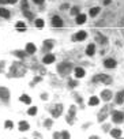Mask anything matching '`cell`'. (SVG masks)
<instances>
[{
    "mask_svg": "<svg viewBox=\"0 0 124 139\" xmlns=\"http://www.w3.org/2000/svg\"><path fill=\"white\" fill-rule=\"evenodd\" d=\"M17 29H19V30L23 31V30L26 29V27H25V23H23V22H18V23H17Z\"/></svg>",
    "mask_w": 124,
    "mask_h": 139,
    "instance_id": "obj_21",
    "label": "cell"
},
{
    "mask_svg": "<svg viewBox=\"0 0 124 139\" xmlns=\"http://www.w3.org/2000/svg\"><path fill=\"white\" fill-rule=\"evenodd\" d=\"M27 113H29L30 116H34V115L37 113V108H35V106H33V108H30L29 110H27Z\"/></svg>",
    "mask_w": 124,
    "mask_h": 139,
    "instance_id": "obj_20",
    "label": "cell"
},
{
    "mask_svg": "<svg viewBox=\"0 0 124 139\" xmlns=\"http://www.w3.org/2000/svg\"><path fill=\"white\" fill-rule=\"evenodd\" d=\"M35 26L40 27V29L44 27V21H42V19H37V21H35Z\"/></svg>",
    "mask_w": 124,
    "mask_h": 139,
    "instance_id": "obj_22",
    "label": "cell"
},
{
    "mask_svg": "<svg viewBox=\"0 0 124 139\" xmlns=\"http://www.w3.org/2000/svg\"><path fill=\"white\" fill-rule=\"evenodd\" d=\"M7 2H8L10 4H15V3H17V0H7Z\"/></svg>",
    "mask_w": 124,
    "mask_h": 139,
    "instance_id": "obj_29",
    "label": "cell"
},
{
    "mask_svg": "<svg viewBox=\"0 0 124 139\" xmlns=\"http://www.w3.org/2000/svg\"><path fill=\"white\" fill-rule=\"evenodd\" d=\"M87 37V33L86 31H79V33H77V35L74 37V40H78V41H82V40H85Z\"/></svg>",
    "mask_w": 124,
    "mask_h": 139,
    "instance_id": "obj_4",
    "label": "cell"
},
{
    "mask_svg": "<svg viewBox=\"0 0 124 139\" xmlns=\"http://www.w3.org/2000/svg\"><path fill=\"white\" fill-rule=\"evenodd\" d=\"M7 3H8L7 0H0V4H7Z\"/></svg>",
    "mask_w": 124,
    "mask_h": 139,
    "instance_id": "obj_30",
    "label": "cell"
},
{
    "mask_svg": "<svg viewBox=\"0 0 124 139\" xmlns=\"http://www.w3.org/2000/svg\"><path fill=\"white\" fill-rule=\"evenodd\" d=\"M78 12H79V8H78V7H74V8L71 10V15H78Z\"/></svg>",
    "mask_w": 124,
    "mask_h": 139,
    "instance_id": "obj_23",
    "label": "cell"
},
{
    "mask_svg": "<svg viewBox=\"0 0 124 139\" xmlns=\"http://www.w3.org/2000/svg\"><path fill=\"white\" fill-rule=\"evenodd\" d=\"M116 102H117V104H123L124 102V91L117 93V96H116Z\"/></svg>",
    "mask_w": 124,
    "mask_h": 139,
    "instance_id": "obj_9",
    "label": "cell"
},
{
    "mask_svg": "<svg viewBox=\"0 0 124 139\" xmlns=\"http://www.w3.org/2000/svg\"><path fill=\"white\" fill-rule=\"evenodd\" d=\"M105 67L106 68H115L116 67V60H113V59H108V60H105Z\"/></svg>",
    "mask_w": 124,
    "mask_h": 139,
    "instance_id": "obj_5",
    "label": "cell"
},
{
    "mask_svg": "<svg viewBox=\"0 0 124 139\" xmlns=\"http://www.w3.org/2000/svg\"><path fill=\"white\" fill-rule=\"evenodd\" d=\"M110 97H112V93H110L109 90H104V91H102V98H104L105 101H109Z\"/></svg>",
    "mask_w": 124,
    "mask_h": 139,
    "instance_id": "obj_12",
    "label": "cell"
},
{
    "mask_svg": "<svg viewBox=\"0 0 124 139\" xmlns=\"http://www.w3.org/2000/svg\"><path fill=\"white\" fill-rule=\"evenodd\" d=\"M6 127H7V128H13V121H6Z\"/></svg>",
    "mask_w": 124,
    "mask_h": 139,
    "instance_id": "obj_25",
    "label": "cell"
},
{
    "mask_svg": "<svg viewBox=\"0 0 124 139\" xmlns=\"http://www.w3.org/2000/svg\"><path fill=\"white\" fill-rule=\"evenodd\" d=\"M0 17L2 18H10V11L6 8H0Z\"/></svg>",
    "mask_w": 124,
    "mask_h": 139,
    "instance_id": "obj_13",
    "label": "cell"
},
{
    "mask_svg": "<svg viewBox=\"0 0 124 139\" xmlns=\"http://www.w3.org/2000/svg\"><path fill=\"white\" fill-rule=\"evenodd\" d=\"M19 130L21 131H27L29 130V124H27L26 121H21L19 123Z\"/></svg>",
    "mask_w": 124,
    "mask_h": 139,
    "instance_id": "obj_15",
    "label": "cell"
},
{
    "mask_svg": "<svg viewBox=\"0 0 124 139\" xmlns=\"http://www.w3.org/2000/svg\"><path fill=\"white\" fill-rule=\"evenodd\" d=\"M112 136L113 138H120V135H121V131L120 130H112Z\"/></svg>",
    "mask_w": 124,
    "mask_h": 139,
    "instance_id": "obj_18",
    "label": "cell"
},
{
    "mask_svg": "<svg viewBox=\"0 0 124 139\" xmlns=\"http://www.w3.org/2000/svg\"><path fill=\"white\" fill-rule=\"evenodd\" d=\"M98 12H100V8H98V7H95V8H91V10H90V15H91V17H95Z\"/></svg>",
    "mask_w": 124,
    "mask_h": 139,
    "instance_id": "obj_19",
    "label": "cell"
},
{
    "mask_svg": "<svg viewBox=\"0 0 124 139\" xmlns=\"http://www.w3.org/2000/svg\"><path fill=\"white\" fill-rule=\"evenodd\" d=\"M0 97H2L3 100H7V98L10 97L8 90H7V89H0Z\"/></svg>",
    "mask_w": 124,
    "mask_h": 139,
    "instance_id": "obj_8",
    "label": "cell"
},
{
    "mask_svg": "<svg viewBox=\"0 0 124 139\" xmlns=\"http://www.w3.org/2000/svg\"><path fill=\"white\" fill-rule=\"evenodd\" d=\"M17 56H19V57H25L26 53H25V52H21V50H18V52H17Z\"/></svg>",
    "mask_w": 124,
    "mask_h": 139,
    "instance_id": "obj_24",
    "label": "cell"
},
{
    "mask_svg": "<svg viewBox=\"0 0 124 139\" xmlns=\"http://www.w3.org/2000/svg\"><path fill=\"white\" fill-rule=\"evenodd\" d=\"M75 75H77L78 78H82L83 75H85V70H83V68H81V67L75 68Z\"/></svg>",
    "mask_w": 124,
    "mask_h": 139,
    "instance_id": "obj_14",
    "label": "cell"
},
{
    "mask_svg": "<svg viewBox=\"0 0 124 139\" xmlns=\"http://www.w3.org/2000/svg\"><path fill=\"white\" fill-rule=\"evenodd\" d=\"M94 52H95V46L93 45V44H90V45L87 46V50H86V53L89 55V56H93V55H94Z\"/></svg>",
    "mask_w": 124,
    "mask_h": 139,
    "instance_id": "obj_11",
    "label": "cell"
},
{
    "mask_svg": "<svg viewBox=\"0 0 124 139\" xmlns=\"http://www.w3.org/2000/svg\"><path fill=\"white\" fill-rule=\"evenodd\" d=\"M53 61H55L53 55H46V56L44 57V63H45V64H51V63H53Z\"/></svg>",
    "mask_w": 124,
    "mask_h": 139,
    "instance_id": "obj_7",
    "label": "cell"
},
{
    "mask_svg": "<svg viewBox=\"0 0 124 139\" xmlns=\"http://www.w3.org/2000/svg\"><path fill=\"white\" fill-rule=\"evenodd\" d=\"M21 101H22V102H25V104H30V102H31L30 97H29V96H26V94L21 96Z\"/></svg>",
    "mask_w": 124,
    "mask_h": 139,
    "instance_id": "obj_17",
    "label": "cell"
},
{
    "mask_svg": "<svg viewBox=\"0 0 124 139\" xmlns=\"http://www.w3.org/2000/svg\"><path fill=\"white\" fill-rule=\"evenodd\" d=\"M27 6H29V4H27V2H26V0H23V2H22V7H23V10H26V8H27Z\"/></svg>",
    "mask_w": 124,
    "mask_h": 139,
    "instance_id": "obj_26",
    "label": "cell"
},
{
    "mask_svg": "<svg viewBox=\"0 0 124 139\" xmlns=\"http://www.w3.org/2000/svg\"><path fill=\"white\" fill-rule=\"evenodd\" d=\"M26 52L27 53H34L35 52V46H34V44H27L26 45Z\"/></svg>",
    "mask_w": 124,
    "mask_h": 139,
    "instance_id": "obj_10",
    "label": "cell"
},
{
    "mask_svg": "<svg viewBox=\"0 0 124 139\" xmlns=\"http://www.w3.org/2000/svg\"><path fill=\"white\" fill-rule=\"evenodd\" d=\"M52 26H55V27H61V26H63L61 18H60V17H53V18H52Z\"/></svg>",
    "mask_w": 124,
    "mask_h": 139,
    "instance_id": "obj_1",
    "label": "cell"
},
{
    "mask_svg": "<svg viewBox=\"0 0 124 139\" xmlns=\"http://www.w3.org/2000/svg\"><path fill=\"white\" fill-rule=\"evenodd\" d=\"M101 78H102V82H104V83H110V82H112L110 78L106 77V75H98V77H95V78H94V82H100V81H101Z\"/></svg>",
    "mask_w": 124,
    "mask_h": 139,
    "instance_id": "obj_2",
    "label": "cell"
},
{
    "mask_svg": "<svg viewBox=\"0 0 124 139\" xmlns=\"http://www.w3.org/2000/svg\"><path fill=\"white\" fill-rule=\"evenodd\" d=\"M25 17L29 18V19H31V18H33V14H30V12H27V11H26V12H25Z\"/></svg>",
    "mask_w": 124,
    "mask_h": 139,
    "instance_id": "obj_27",
    "label": "cell"
},
{
    "mask_svg": "<svg viewBox=\"0 0 124 139\" xmlns=\"http://www.w3.org/2000/svg\"><path fill=\"white\" fill-rule=\"evenodd\" d=\"M70 86H72V87H74V86H77V82H74V81H72V82H70Z\"/></svg>",
    "mask_w": 124,
    "mask_h": 139,
    "instance_id": "obj_31",
    "label": "cell"
},
{
    "mask_svg": "<svg viewBox=\"0 0 124 139\" xmlns=\"http://www.w3.org/2000/svg\"><path fill=\"white\" fill-rule=\"evenodd\" d=\"M34 3H37V4H41V3H44V0H33Z\"/></svg>",
    "mask_w": 124,
    "mask_h": 139,
    "instance_id": "obj_28",
    "label": "cell"
},
{
    "mask_svg": "<svg viewBox=\"0 0 124 139\" xmlns=\"http://www.w3.org/2000/svg\"><path fill=\"white\" fill-rule=\"evenodd\" d=\"M89 104H90L91 106L98 105V104H100V98H98V97H91V98H90V101H89Z\"/></svg>",
    "mask_w": 124,
    "mask_h": 139,
    "instance_id": "obj_16",
    "label": "cell"
},
{
    "mask_svg": "<svg viewBox=\"0 0 124 139\" xmlns=\"http://www.w3.org/2000/svg\"><path fill=\"white\" fill-rule=\"evenodd\" d=\"M85 22H86V15L78 14L77 15V23H78V25H82V23H85Z\"/></svg>",
    "mask_w": 124,
    "mask_h": 139,
    "instance_id": "obj_6",
    "label": "cell"
},
{
    "mask_svg": "<svg viewBox=\"0 0 124 139\" xmlns=\"http://www.w3.org/2000/svg\"><path fill=\"white\" fill-rule=\"evenodd\" d=\"M123 119H124V116H123L120 112H115V113H113V121H115V123H121Z\"/></svg>",
    "mask_w": 124,
    "mask_h": 139,
    "instance_id": "obj_3",
    "label": "cell"
}]
</instances>
